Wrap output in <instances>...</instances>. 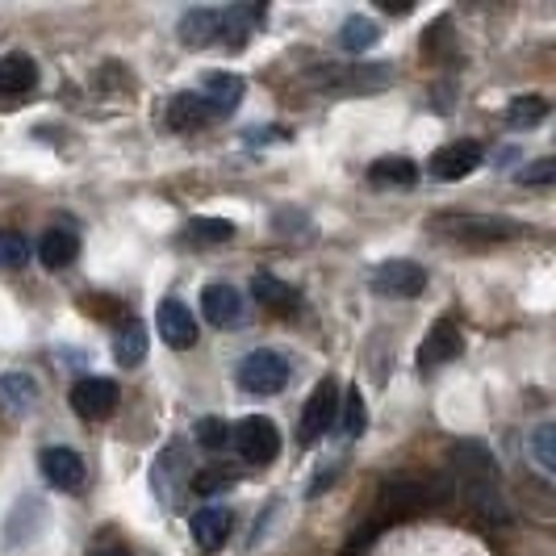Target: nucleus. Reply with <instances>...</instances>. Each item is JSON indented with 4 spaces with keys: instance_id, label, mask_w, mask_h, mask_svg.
<instances>
[{
    "instance_id": "nucleus-1",
    "label": "nucleus",
    "mask_w": 556,
    "mask_h": 556,
    "mask_svg": "<svg viewBox=\"0 0 556 556\" xmlns=\"http://www.w3.org/2000/svg\"><path fill=\"white\" fill-rule=\"evenodd\" d=\"M452 473H456V485H460L465 502L473 506L481 519H490V523H506L510 519L506 498H502L498 460L490 456V447H481L477 440L456 444L452 447Z\"/></svg>"
},
{
    "instance_id": "nucleus-2",
    "label": "nucleus",
    "mask_w": 556,
    "mask_h": 556,
    "mask_svg": "<svg viewBox=\"0 0 556 556\" xmlns=\"http://www.w3.org/2000/svg\"><path fill=\"white\" fill-rule=\"evenodd\" d=\"M309 88L331 92V97H361V92H381L393 84L390 63H323L306 76Z\"/></svg>"
},
{
    "instance_id": "nucleus-3",
    "label": "nucleus",
    "mask_w": 556,
    "mask_h": 556,
    "mask_svg": "<svg viewBox=\"0 0 556 556\" xmlns=\"http://www.w3.org/2000/svg\"><path fill=\"white\" fill-rule=\"evenodd\" d=\"M239 386L255 397H273L289 386V361L273 348H255L239 361Z\"/></svg>"
},
{
    "instance_id": "nucleus-4",
    "label": "nucleus",
    "mask_w": 556,
    "mask_h": 556,
    "mask_svg": "<svg viewBox=\"0 0 556 556\" xmlns=\"http://www.w3.org/2000/svg\"><path fill=\"white\" fill-rule=\"evenodd\" d=\"M435 230H447V239L460 243H502V239H519L528 235L510 218H490V214H452V218H435Z\"/></svg>"
},
{
    "instance_id": "nucleus-5",
    "label": "nucleus",
    "mask_w": 556,
    "mask_h": 556,
    "mask_svg": "<svg viewBox=\"0 0 556 556\" xmlns=\"http://www.w3.org/2000/svg\"><path fill=\"white\" fill-rule=\"evenodd\" d=\"M230 444L243 452L248 465H273L280 456V431L273 418L251 415L239 427H230Z\"/></svg>"
},
{
    "instance_id": "nucleus-6",
    "label": "nucleus",
    "mask_w": 556,
    "mask_h": 556,
    "mask_svg": "<svg viewBox=\"0 0 556 556\" xmlns=\"http://www.w3.org/2000/svg\"><path fill=\"white\" fill-rule=\"evenodd\" d=\"M334 418H339V386L327 377V381H318L314 393H309L306 410H302V427H298V440L306 447L318 444L334 427Z\"/></svg>"
},
{
    "instance_id": "nucleus-7",
    "label": "nucleus",
    "mask_w": 556,
    "mask_h": 556,
    "mask_svg": "<svg viewBox=\"0 0 556 556\" xmlns=\"http://www.w3.org/2000/svg\"><path fill=\"white\" fill-rule=\"evenodd\" d=\"M481 160H485L481 142L456 139V142H444V147H440V151L427 160V172H431L435 180L452 185V180H465V176H473L477 167H481Z\"/></svg>"
},
{
    "instance_id": "nucleus-8",
    "label": "nucleus",
    "mask_w": 556,
    "mask_h": 556,
    "mask_svg": "<svg viewBox=\"0 0 556 556\" xmlns=\"http://www.w3.org/2000/svg\"><path fill=\"white\" fill-rule=\"evenodd\" d=\"M427 498H431V490H427L422 481L397 477V481H390V485L377 494V502H381V515H377L372 523H377V528H386V523H393V519H406V515L422 510V506H427Z\"/></svg>"
},
{
    "instance_id": "nucleus-9",
    "label": "nucleus",
    "mask_w": 556,
    "mask_h": 556,
    "mask_svg": "<svg viewBox=\"0 0 556 556\" xmlns=\"http://www.w3.org/2000/svg\"><path fill=\"white\" fill-rule=\"evenodd\" d=\"M372 289L386 293V298H418L427 289V268L415 260H386L372 273Z\"/></svg>"
},
{
    "instance_id": "nucleus-10",
    "label": "nucleus",
    "mask_w": 556,
    "mask_h": 556,
    "mask_svg": "<svg viewBox=\"0 0 556 556\" xmlns=\"http://www.w3.org/2000/svg\"><path fill=\"white\" fill-rule=\"evenodd\" d=\"M460 352H465L460 327H456L452 318H440L431 331L422 334V343H418V368H440V364L456 361Z\"/></svg>"
},
{
    "instance_id": "nucleus-11",
    "label": "nucleus",
    "mask_w": 556,
    "mask_h": 556,
    "mask_svg": "<svg viewBox=\"0 0 556 556\" xmlns=\"http://www.w3.org/2000/svg\"><path fill=\"white\" fill-rule=\"evenodd\" d=\"M113 406H117V386L105 381V377H84L76 381V390H72V410L88 422H101V418L113 415Z\"/></svg>"
},
{
    "instance_id": "nucleus-12",
    "label": "nucleus",
    "mask_w": 556,
    "mask_h": 556,
    "mask_svg": "<svg viewBox=\"0 0 556 556\" xmlns=\"http://www.w3.org/2000/svg\"><path fill=\"white\" fill-rule=\"evenodd\" d=\"M243 298H239V289L235 285H205L201 289V314H205V323H214V327H235L239 318H243Z\"/></svg>"
},
{
    "instance_id": "nucleus-13",
    "label": "nucleus",
    "mask_w": 556,
    "mask_h": 556,
    "mask_svg": "<svg viewBox=\"0 0 556 556\" xmlns=\"http://www.w3.org/2000/svg\"><path fill=\"white\" fill-rule=\"evenodd\" d=\"M197 97L205 101V110L214 113V117H230V113L239 110V101H243V80L235 72H214V76L201 80Z\"/></svg>"
},
{
    "instance_id": "nucleus-14",
    "label": "nucleus",
    "mask_w": 556,
    "mask_h": 556,
    "mask_svg": "<svg viewBox=\"0 0 556 556\" xmlns=\"http://www.w3.org/2000/svg\"><path fill=\"white\" fill-rule=\"evenodd\" d=\"M160 334H164L167 348H176V352H185V348H193L197 343V318L193 309L185 306V302H176V298H167L164 306H160Z\"/></svg>"
},
{
    "instance_id": "nucleus-15",
    "label": "nucleus",
    "mask_w": 556,
    "mask_h": 556,
    "mask_svg": "<svg viewBox=\"0 0 556 556\" xmlns=\"http://www.w3.org/2000/svg\"><path fill=\"white\" fill-rule=\"evenodd\" d=\"M38 465H42V477L55 490H80L84 485V460L80 452H72V447H47L38 456Z\"/></svg>"
},
{
    "instance_id": "nucleus-16",
    "label": "nucleus",
    "mask_w": 556,
    "mask_h": 556,
    "mask_svg": "<svg viewBox=\"0 0 556 556\" xmlns=\"http://www.w3.org/2000/svg\"><path fill=\"white\" fill-rule=\"evenodd\" d=\"M251 293H255L260 306L277 309V314H298V306H302L298 289H293L289 280L273 277V273H255V277H251Z\"/></svg>"
},
{
    "instance_id": "nucleus-17",
    "label": "nucleus",
    "mask_w": 556,
    "mask_h": 556,
    "mask_svg": "<svg viewBox=\"0 0 556 556\" xmlns=\"http://www.w3.org/2000/svg\"><path fill=\"white\" fill-rule=\"evenodd\" d=\"M193 540L197 548L218 553L226 540H230V510L226 506H201L193 515Z\"/></svg>"
},
{
    "instance_id": "nucleus-18",
    "label": "nucleus",
    "mask_w": 556,
    "mask_h": 556,
    "mask_svg": "<svg viewBox=\"0 0 556 556\" xmlns=\"http://www.w3.org/2000/svg\"><path fill=\"white\" fill-rule=\"evenodd\" d=\"M76 255H80V235L76 230H67V226H51L47 235H42V243H38V260L47 264V268H72L76 264Z\"/></svg>"
},
{
    "instance_id": "nucleus-19",
    "label": "nucleus",
    "mask_w": 556,
    "mask_h": 556,
    "mask_svg": "<svg viewBox=\"0 0 556 556\" xmlns=\"http://www.w3.org/2000/svg\"><path fill=\"white\" fill-rule=\"evenodd\" d=\"M34 406H38V381L29 372L0 377V410L4 415H29Z\"/></svg>"
},
{
    "instance_id": "nucleus-20",
    "label": "nucleus",
    "mask_w": 556,
    "mask_h": 556,
    "mask_svg": "<svg viewBox=\"0 0 556 556\" xmlns=\"http://www.w3.org/2000/svg\"><path fill=\"white\" fill-rule=\"evenodd\" d=\"M260 22H264V4H230V9L218 13V38L239 47L248 34H255Z\"/></svg>"
},
{
    "instance_id": "nucleus-21",
    "label": "nucleus",
    "mask_w": 556,
    "mask_h": 556,
    "mask_svg": "<svg viewBox=\"0 0 556 556\" xmlns=\"http://www.w3.org/2000/svg\"><path fill=\"white\" fill-rule=\"evenodd\" d=\"M34 84H38V63L29 55L0 59V97H26Z\"/></svg>"
},
{
    "instance_id": "nucleus-22",
    "label": "nucleus",
    "mask_w": 556,
    "mask_h": 556,
    "mask_svg": "<svg viewBox=\"0 0 556 556\" xmlns=\"http://www.w3.org/2000/svg\"><path fill=\"white\" fill-rule=\"evenodd\" d=\"M368 180L377 189H410L418 180V164L406 160V155H386V160H377V164L368 167Z\"/></svg>"
},
{
    "instance_id": "nucleus-23",
    "label": "nucleus",
    "mask_w": 556,
    "mask_h": 556,
    "mask_svg": "<svg viewBox=\"0 0 556 556\" xmlns=\"http://www.w3.org/2000/svg\"><path fill=\"white\" fill-rule=\"evenodd\" d=\"M147 343H151L147 323L130 318V323L117 331V339H113V361L122 364V368H139V364L147 361Z\"/></svg>"
},
{
    "instance_id": "nucleus-24",
    "label": "nucleus",
    "mask_w": 556,
    "mask_h": 556,
    "mask_svg": "<svg viewBox=\"0 0 556 556\" xmlns=\"http://www.w3.org/2000/svg\"><path fill=\"white\" fill-rule=\"evenodd\" d=\"M214 122V113L205 110V101L197 97V92H180V97H172V105H167V126L172 130H201V126H210Z\"/></svg>"
},
{
    "instance_id": "nucleus-25",
    "label": "nucleus",
    "mask_w": 556,
    "mask_h": 556,
    "mask_svg": "<svg viewBox=\"0 0 556 556\" xmlns=\"http://www.w3.org/2000/svg\"><path fill=\"white\" fill-rule=\"evenodd\" d=\"M180 42L185 47H210V42H218V9H189L180 17Z\"/></svg>"
},
{
    "instance_id": "nucleus-26",
    "label": "nucleus",
    "mask_w": 556,
    "mask_h": 556,
    "mask_svg": "<svg viewBox=\"0 0 556 556\" xmlns=\"http://www.w3.org/2000/svg\"><path fill=\"white\" fill-rule=\"evenodd\" d=\"M377 42H381V29L372 26L368 17H348L343 29H339V47H343V51H356V55H361V51L377 47Z\"/></svg>"
},
{
    "instance_id": "nucleus-27",
    "label": "nucleus",
    "mask_w": 556,
    "mask_h": 556,
    "mask_svg": "<svg viewBox=\"0 0 556 556\" xmlns=\"http://www.w3.org/2000/svg\"><path fill=\"white\" fill-rule=\"evenodd\" d=\"M544 117H548V101H544V97H515V101L506 105V122H510V126H523V130H528V126H540Z\"/></svg>"
},
{
    "instance_id": "nucleus-28",
    "label": "nucleus",
    "mask_w": 556,
    "mask_h": 556,
    "mask_svg": "<svg viewBox=\"0 0 556 556\" xmlns=\"http://www.w3.org/2000/svg\"><path fill=\"white\" fill-rule=\"evenodd\" d=\"M343 406V435H352V440H361L364 427H368V410H364V393L352 386L348 390V397L339 402Z\"/></svg>"
},
{
    "instance_id": "nucleus-29",
    "label": "nucleus",
    "mask_w": 556,
    "mask_h": 556,
    "mask_svg": "<svg viewBox=\"0 0 556 556\" xmlns=\"http://www.w3.org/2000/svg\"><path fill=\"white\" fill-rule=\"evenodd\" d=\"M189 239H197V243H226V239H235V223H226V218H193Z\"/></svg>"
},
{
    "instance_id": "nucleus-30",
    "label": "nucleus",
    "mask_w": 556,
    "mask_h": 556,
    "mask_svg": "<svg viewBox=\"0 0 556 556\" xmlns=\"http://www.w3.org/2000/svg\"><path fill=\"white\" fill-rule=\"evenodd\" d=\"M29 243L17 230H0V268H26Z\"/></svg>"
},
{
    "instance_id": "nucleus-31",
    "label": "nucleus",
    "mask_w": 556,
    "mask_h": 556,
    "mask_svg": "<svg viewBox=\"0 0 556 556\" xmlns=\"http://www.w3.org/2000/svg\"><path fill=\"white\" fill-rule=\"evenodd\" d=\"M197 444L210 447V452H223V447H230V427L223 418H201L197 422Z\"/></svg>"
},
{
    "instance_id": "nucleus-32",
    "label": "nucleus",
    "mask_w": 556,
    "mask_h": 556,
    "mask_svg": "<svg viewBox=\"0 0 556 556\" xmlns=\"http://www.w3.org/2000/svg\"><path fill=\"white\" fill-rule=\"evenodd\" d=\"M235 485V473H223V469H197L193 473V494L201 498H214L218 490H230Z\"/></svg>"
},
{
    "instance_id": "nucleus-33",
    "label": "nucleus",
    "mask_w": 556,
    "mask_h": 556,
    "mask_svg": "<svg viewBox=\"0 0 556 556\" xmlns=\"http://www.w3.org/2000/svg\"><path fill=\"white\" fill-rule=\"evenodd\" d=\"M553 440H556V431L544 422L535 435H531V452H535V460H540V473H556V456H553Z\"/></svg>"
},
{
    "instance_id": "nucleus-34",
    "label": "nucleus",
    "mask_w": 556,
    "mask_h": 556,
    "mask_svg": "<svg viewBox=\"0 0 556 556\" xmlns=\"http://www.w3.org/2000/svg\"><path fill=\"white\" fill-rule=\"evenodd\" d=\"M377 531H381L377 523H364L361 531H352V535H348V544H343V553H339V556H364L368 548H372Z\"/></svg>"
},
{
    "instance_id": "nucleus-35",
    "label": "nucleus",
    "mask_w": 556,
    "mask_h": 556,
    "mask_svg": "<svg viewBox=\"0 0 556 556\" xmlns=\"http://www.w3.org/2000/svg\"><path fill=\"white\" fill-rule=\"evenodd\" d=\"M515 180H519V185H553V180H556V164H553V160H535V164L523 167Z\"/></svg>"
},
{
    "instance_id": "nucleus-36",
    "label": "nucleus",
    "mask_w": 556,
    "mask_h": 556,
    "mask_svg": "<svg viewBox=\"0 0 556 556\" xmlns=\"http://www.w3.org/2000/svg\"><path fill=\"white\" fill-rule=\"evenodd\" d=\"M273 139H289L285 130H277V126H264V130H248V142L255 147V142H273Z\"/></svg>"
},
{
    "instance_id": "nucleus-37",
    "label": "nucleus",
    "mask_w": 556,
    "mask_h": 556,
    "mask_svg": "<svg viewBox=\"0 0 556 556\" xmlns=\"http://www.w3.org/2000/svg\"><path fill=\"white\" fill-rule=\"evenodd\" d=\"M88 556H130L126 548H97V553H88Z\"/></svg>"
}]
</instances>
